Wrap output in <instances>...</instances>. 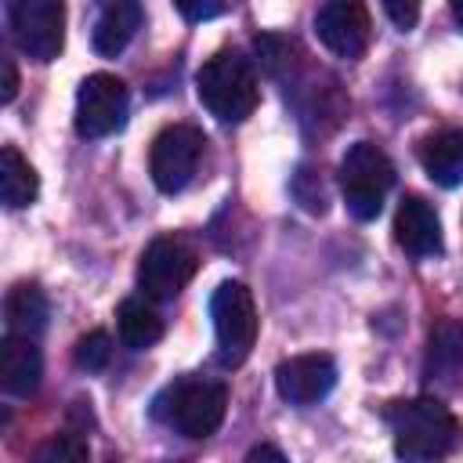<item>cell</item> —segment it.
<instances>
[{"label":"cell","mask_w":463,"mask_h":463,"mask_svg":"<svg viewBox=\"0 0 463 463\" xmlns=\"http://www.w3.org/2000/svg\"><path fill=\"white\" fill-rule=\"evenodd\" d=\"M293 195H297V203L307 210V213H326V184H322V177L311 170V166H300L297 174H293Z\"/></svg>","instance_id":"obj_22"},{"label":"cell","mask_w":463,"mask_h":463,"mask_svg":"<svg viewBox=\"0 0 463 463\" xmlns=\"http://www.w3.org/2000/svg\"><path fill=\"white\" fill-rule=\"evenodd\" d=\"M130 112L127 83L112 72H90L76 90V134L80 137H109L123 130Z\"/></svg>","instance_id":"obj_9"},{"label":"cell","mask_w":463,"mask_h":463,"mask_svg":"<svg viewBox=\"0 0 463 463\" xmlns=\"http://www.w3.org/2000/svg\"><path fill=\"white\" fill-rule=\"evenodd\" d=\"M246 463H289V459L282 456V449H279V445L260 441V445H253V449L246 452Z\"/></svg>","instance_id":"obj_25"},{"label":"cell","mask_w":463,"mask_h":463,"mask_svg":"<svg viewBox=\"0 0 463 463\" xmlns=\"http://www.w3.org/2000/svg\"><path fill=\"white\" fill-rule=\"evenodd\" d=\"M333 383H336V362L322 351L293 354L275 365V391L282 394V402L300 409L322 402L333 391Z\"/></svg>","instance_id":"obj_11"},{"label":"cell","mask_w":463,"mask_h":463,"mask_svg":"<svg viewBox=\"0 0 463 463\" xmlns=\"http://www.w3.org/2000/svg\"><path fill=\"white\" fill-rule=\"evenodd\" d=\"M394 456L402 463H441L463 445V427L438 398H398L383 405Z\"/></svg>","instance_id":"obj_1"},{"label":"cell","mask_w":463,"mask_h":463,"mask_svg":"<svg viewBox=\"0 0 463 463\" xmlns=\"http://www.w3.org/2000/svg\"><path fill=\"white\" fill-rule=\"evenodd\" d=\"M40 376H43V358L36 340L7 333L0 344V387L11 398H29L40 387Z\"/></svg>","instance_id":"obj_15"},{"label":"cell","mask_w":463,"mask_h":463,"mask_svg":"<svg viewBox=\"0 0 463 463\" xmlns=\"http://www.w3.org/2000/svg\"><path fill=\"white\" fill-rule=\"evenodd\" d=\"M394 184V163L373 141H354L340 159V192L358 221H373Z\"/></svg>","instance_id":"obj_4"},{"label":"cell","mask_w":463,"mask_h":463,"mask_svg":"<svg viewBox=\"0 0 463 463\" xmlns=\"http://www.w3.org/2000/svg\"><path fill=\"white\" fill-rule=\"evenodd\" d=\"M203 148H206V137L199 127H192V123L163 127L148 152V174H152L156 188L166 195L188 188V181L195 177V170L203 163Z\"/></svg>","instance_id":"obj_6"},{"label":"cell","mask_w":463,"mask_h":463,"mask_svg":"<svg viewBox=\"0 0 463 463\" xmlns=\"http://www.w3.org/2000/svg\"><path fill=\"white\" fill-rule=\"evenodd\" d=\"M177 11H181L188 22H206V18L224 14L228 7H224V4H177Z\"/></svg>","instance_id":"obj_24"},{"label":"cell","mask_w":463,"mask_h":463,"mask_svg":"<svg viewBox=\"0 0 463 463\" xmlns=\"http://www.w3.org/2000/svg\"><path fill=\"white\" fill-rule=\"evenodd\" d=\"M141 18H145V11L134 0L105 4L101 14H98V22H94V36H90L94 40V51L101 58H116L134 40V33L141 29Z\"/></svg>","instance_id":"obj_17"},{"label":"cell","mask_w":463,"mask_h":463,"mask_svg":"<svg viewBox=\"0 0 463 463\" xmlns=\"http://www.w3.org/2000/svg\"><path fill=\"white\" fill-rule=\"evenodd\" d=\"M383 14H387L398 29H412V25H416V18H420V4H412V0H409V4L387 0V4H383Z\"/></svg>","instance_id":"obj_23"},{"label":"cell","mask_w":463,"mask_h":463,"mask_svg":"<svg viewBox=\"0 0 463 463\" xmlns=\"http://www.w3.org/2000/svg\"><path fill=\"white\" fill-rule=\"evenodd\" d=\"M7 22L18 51L33 61H54L65 47V7L58 0H11Z\"/></svg>","instance_id":"obj_8"},{"label":"cell","mask_w":463,"mask_h":463,"mask_svg":"<svg viewBox=\"0 0 463 463\" xmlns=\"http://www.w3.org/2000/svg\"><path fill=\"white\" fill-rule=\"evenodd\" d=\"M40 192V177L33 170V163L14 148V145H4L0 148V199L7 210H22V206H33Z\"/></svg>","instance_id":"obj_18"},{"label":"cell","mask_w":463,"mask_h":463,"mask_svg":"<svg viewBox=\"0 0 463 463\" xmlns=\"http://www.w3.org/2000/svg\"><path fill=\"white\" fill-rule=\"evenodd\" d=\"M195 94L203 109L221 123H242L260 105L257 72L239 51H217L213 58H206L195 72Z\"/></svg>","instance_id":"obj_3"},{"label":"cell","mask_w":463,"mask_h":463,"mask_svg":"<svg viewBox=\"0 0 463 463\" xmlns=\"http://www.w3.org/2000/svg\"><path fill=\"white\" fill-rule=\"evenodd\" d=\"M116 333L127 347L134 351H145L152 347L159 336H163V318L156 315V307L141 297H127L119 307H116Z\"/></svg>","instance_id":"obj_19"},{"label":"cell","mask_w":463,"mask_h":463,"mask_svg":"<svg viewBox=\"0 0 463 463\" xmlns=\"http://www.w3.org/2000/svg\"><path fill=\"white\" fill-rule=\"evenodd\" d=\"M452 18H456V25H459V33H463V0H452Z\"/></svg>","instance_id":"obj_27"},{"label":"cell","mask_w":463,"mask_h":463,"mask_svg":"<svg viewBox=\"0 0 463 463\" xmlns=\"http://www.w3.org/2000/svg\"><path fill=\"white\" fill-rule=\"evenodd\" d=\"M394 239L409 257H438L445 250L438 210L423 195H405L394 213Z\"/></svg>","instance_id":"obj_13"},{"label":"cell","mask_w":463,"mask_h":463,"mask_svg":"<svg viewBox=\"0 0 463 463\" xmlns=\"http://www.w3.org/2000/svg\"><path fill=\"white\" fill-rule=\"evenodd\" d=\"M199 257L177 235H159L145 246L137 260V286L148 300H174L195 275Z\"/></svg>","instance_id":"obj_7"},{"label":"cell","mask_w":463,"mask_h":463,"mask_svg":"<svg viewBox=\"0 0 463 463\" xmlns=\"http://www.w3.org/2000/svg\"><path fill=\"white\" fill-rule=\"evenodd\" d=\"M0 65H4V90H0V101L4 105H11L14 101V94H18V69H14V58H0Z\"/></svg>","instance_id":"obj_26"},{"label":"cell","mask_w":463,"mask_h":463,"mask_svg":"<svg viewBox=\"0 0 463 463\" xmlns=\"http://www.w3.org/2000/svg\"><path fill=\"white\" fill-rule=\"evenodd\" d=\"M87 459H90L87 441H83L80 434L61 430V434H51V438L33 452L29 463H87Z\"/></svg>","instance_id":"obj_20"},{"label":"cell","mask_w":463,"mask_h":463,"mask_svg":"<svg viewBox=\"0 0 463 463\" xmlns=\"http://www.w3.org/2000/svg\"><path fill=\"white\" fill-rule=\"evenodd\" d=\"M416 156L434 184H441V188L463 184V127H441V130L420 137Z\"/></svg>","instance_id":"obj_14"},{"label":"cell","mask_w":463,"mask_h":463,"mask_svg":"<svg viewBox=\"0 0 463 463\" xmlns=\"http://www.w3.org/2000/svg\"><path fill=\"white\" fill-rule=\"evenodd\" d=\"M72 358H76L80 369L101 373V369L109 365V358H112V340H109V333H105V329H90L87 336H80Z\"/></svg>","instance_id":"obj_21"},{"label":"cell","mask_w":463,"mask_h":463,"mask_svg":"<svg viewBox=\"0 0 463 463\" xmlns=\"http://www.w3.org/2000/svg\"><path fill=\"white\" fill-rule=\"evenodd\" d=\"M47 315H51V304H47V297H43V289L36 282H14L7 289V297H4V322H7L11 336L36 340L47 329Z\"/></svg>","instance_id":"obj_16"},{"label":"cell","mask_w":463,"mask_h":463,"mask_svg":"<svg viewBox=\"0 0 463 463\" xmlns=\"http://www.w3.org/2000/svg\"><path fill=\"white\" fill-rule=\"evenodd\" d=\"M423 376L434 391L452 394L463 387V322L459 318H438L427 333L423 351Z\"/></svg>","instance_id":"obj_12"},{"label":"cell","mask_w":463,"mask_h":463,"mask_svg":"<svg viewBox=\"0 0 463 463\" xmlns=\"http://www.w3.org/2000/svg\"><path fill=\"white\" fill-rule=\"evenodd\" d=\"M210 318H213V336H217V362L235 369L250 358L257 344V304L253 293L242 282H221L210 297Z\"/></svg>","instance_id":"obj_5"},{"label":"cell","mask_w":463,"mask_h":463,"mask_svg":"<svg viewBox=\"0 0 463 463\" xmlns=\"http://www.w3.org/2000/svg\"><path fill=\"white\" fill-rule=\"evenodd\" d=\"M315 33L322 40L326 51H333L336 58H362L373 36V22L369 11L354 0H329L315 11Z\"/></svg>","instance_id":"obj_10"},{"label":"cell","mask_w":463,"mask_h":463,"mask_svg":"<svg viewBox=\"0 0 463 463\" xmlns=\"http://www.w3.org/2000/svg\"><path fill=\"white\" fill-rule=\"evenodd\" d=\"M224 412H228V387L210 376H177L152 402V416L163 427L195 441L210 438L221 427Z\"/></svg>","instance_id":"obj_2"}]
</instances>
